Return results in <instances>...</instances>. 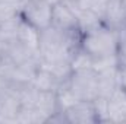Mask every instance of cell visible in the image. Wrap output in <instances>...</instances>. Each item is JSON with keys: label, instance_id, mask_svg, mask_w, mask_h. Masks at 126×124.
I'll return each instance as SVG.
<instances>
[{"label": "cell", "instance_id": "cell-3", "mask_svg": "<svg viewBox=\"0 0 126 124\" xmlns=\"http://www.w3.org/2000/svg\"><path fill=\"white\" fill-rule=\"evenodd\" d=\"M51 9L53 4L44 0H27L21 7V18L35 29L43 31L51 25Z\"/></svg>", "mask_w": 126, "mask_h": 124}, {"label": "cell", "instance_id": "cell-5", "mask_svg": "<svg viewBox=\"0 0 126 124\" xmlns=\"http://www.w3.org/2000/svg\"><path fill=\"white\" fill-rule=\"evenodd\" d=\"M50 26H53L56 29H60L63 32H70V31H75V29H79L76 15L64 0L53 4L51 25Z\"/></svg>", "mask_w": 126, "mask_h": 124}, {"label": "cell", "instance_id": "cell-15", "mask_svg": "<svg viewBox=\"0 0 126 124\" xmlns=\"http://www.w3.org/2000/svg\"><path fill=\"white\" fill-rule=\"evenodd\" d=\"M44 1H47V3H50V4H56V3H59V1H62V0H44Z\"/></svg>", "mask_w": 126, "mask_h": 124}, {"label": "cell", "instance_id": "cell-17", "mask_svg": "<svg viewBox=\"0 0 126 124\" xmlns=\"http://www.w3.org/2000/svg\"><path fill=\"white\" fill-rule=\"evenodd\" d=\"M22 1H27V0H22Z\"/></svg>", "mask_w": 126, "mask_h": 124}, {"label": "cell", "instance_id": "cell-8", "mask_svg": "<svg viewBox=\"0 0 126 124\" xmlns=\"http://www.w3.org/2000/svg\"><path fill=\"white\" fill-rule=\"evenodd\" d=\"M62 83V80L57 76H54L50 70L38 66V69L35 70V74L32 77L31 86L37 91H54L56 92Z\"/></svg>", "mask_w": 126, "mask_h": 124}, {"label": "cell", "instance_id": "cell-1", "mask_svg": "<svg viewBox=\"0 0 126 124\" xmlns=\"http://www.w3.org/2000/svg\"><path fill=\"white\" fill-rule=\"evenodd\" d=\"M81 48L93 59L111 57L117 54V32L106 24L82 34Z\"/></svg>", "mask_w": 126, "mask_h": 124}, {"label": "cell", "instance_id": "cell-6", "mask_svg": "<svg viewBox=\"0 0 126 124\" xmlns=\"http://www.w3.org/2000/svg\"><path fill=\"white\" fill-rule=\"evenodd\" d=\"M109 123H126V91L119 85L107 98Z\"/></svg>", "mask_w": 126, "mask_h": 124}, {"label": "cell", "instance_id": "cell-4", "mask_svg": "<svg viewBox=\"0 0 126 124\" xmlns=\"http://www.w3.org/2000/svg\"><path fill=\"white\" fill-rule=\"evenodd\" d=\"M66 123L70 124H94L98 123V117L95 112V107L93 101L79 99L67 110L63 111Z\"/></svg>", "mask_w": 126, "mask_h": 124}, {"label": "cell", "instance_id": "cell-16", "mask_svg": "<svg viewBox=\"0 0 126 124\" xmlns=\"http://www.w3.org/2000/svg\"><path fill=\"white\" fill-rule=\"evenodd\" d=\"M66 1H76V0H66Z\"/></svg>", "mask_w": 126, "mask_h": 124}, {"label": "cell", "instance_id": "cell-14", "mask_svg": "<svg viewBox=\"0 0 126 124\" xmlns=\"http://www.w3.org/2000/svg\"><path fill=\"white\" fill-rule=\"evenodd\" d=\"M117 82L126 91V66H117Z\"/></svg>", "mask_w": 126, "mask_h": 124}, {"label": "cell", "instance_id": "cell-2", "mask_svg": "<svg viewBox=\"0 0 126 124\" xmlns=\"http://www.w3.org/2000/svg\"><path fill=\"white\" fill-rule=\"evenodd\" d=\"M67 86L78 99L93 101L98 96V79L94 69L73 70L67 79Z\"/></svg>", "mask_w": 126, "mask_h": 124}, {"label": "cell", "instance_id": "cell-12", "mask_svg": "<svg viewBox=\"0 0 126 124\" xmlns=\"http://www.w3.org/2000/svg\"><path fill=\"white\" fill-rule=\"evenodd\" d=\"M78 9H82V10H90L95 15H98L101 19L104 16V12H106V4H107V0H76V1H72Z\"/></svg>", "mask_w": 126, "mask_h": 124}, {"label": "cell", "instance_id": "cell-13", "mask_svg": "<svg viewBox=\"0 0 126 124\" xmlns=\"http://www.w3.org/2000/svg\"><path fill=\"white\" fill-rule=\"evenodd\" d=\"M95 107V112L98 117V123H109V114H107V98L106 96H97L93 99Z\"/></svg>", "mask_w": 126, "mask_h": 124}, {"label": "cell", "instance_id": "cell-11", "mask_svg": "<svg viewBox=\"0 0 126 124\" xmlns=\"http://www.w3.org/2000/svg\"><path fill=\"white\" fill-rule=\"evenodd\" d=\"M93 63L94 59L87 53L84 51L81 47L72 54V59H70V69L72 72L73 70H81V69H93Z\"/></svg>", "mask_w": 126, "mask_h": 124}, {"label": "cell", "instance_id": "cell-7", "mask_svg": "<svg viewBox=\"0 0 126 124\" xmlns=\"http://www.w3.org/2000/svg\"><path fill=\"white\" fill-rule=\"evenodd\" d=\"M103 22L113 28L119 29L126 24V7L123 0H107L106 12L103 16Z\"/></svg>", "mask_w": 126, "mask_h": 124}, {"label": "cell", "instance_id": "cell-9", "mask_svg": "<svg viewBox=\"0 0 126 124\" xmlns=\"http://www.w3.org/2000/svg\"><path fill=\"white\" fill-rule=\"evenodd\" d=\"M97 79H98V96L109 98V95L119 86V82H117V66L106 69V70H101V72H97Z\"/></svg>", "mask_w": 126, "mask_h": 124}, {"label": "cell", "instance_id": "cell-10", "mask_svg": "<svg viewBox=\"0 0 126 124\" xmlns=\"http://www.w3.org/2000/svg\"><path fill=\"white\" fill-rule=\"evenodd\" d=\"M16 39L21 41L22 44H25L27 47H30L32 50L38 51V41H40V31L35 29L32 25L28 22H25L21 18V22L18 25L16 29Z\"/></svg>", "mask_w": 126, "mask_h": 124}]
</instances>
